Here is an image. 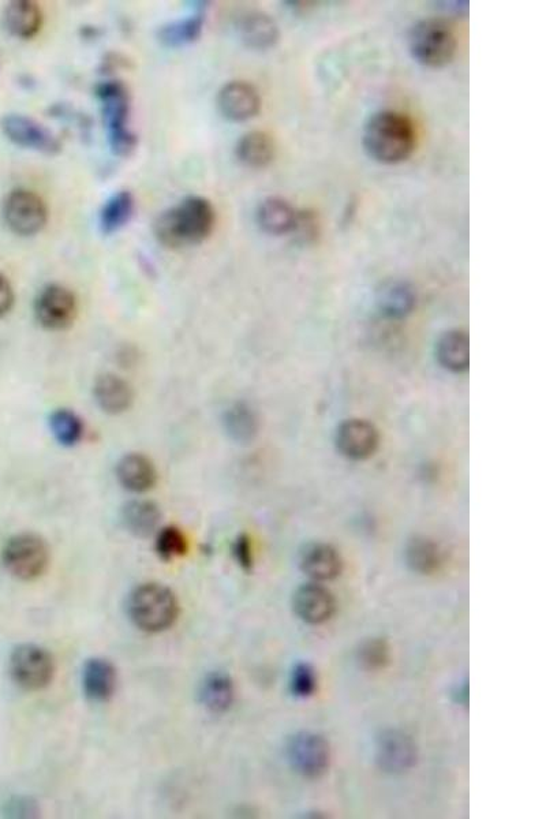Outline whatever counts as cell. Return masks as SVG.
I'll list each match as a JSON object with an SVG mask.
<instances>
[{"mask_svg":"<svg viewBox=\"0 0 546 819\" xmlns=\"http://www.w3.org/2000/svg\"><path fill=\"white\" fill-rule=\"evenodd\" d=\"M215 224L216 211L211 201L192 196L160 213L153 224V233L164 248L185 249L207 241Z\"/></svg>","mask_w":546,"mask_h":819,"instance_id":"cell-1","label":"cell"},{"mask_svg":"<svg viewBox=\"0 0 546 819\" xmlns=\"http://www.w3.org/2000/svg\"><path fill=\"white\" fill-rule=\"evenodd\" d=\"M365 152L376 162L398 164L413 155L417 132L407 115L396 111H380L369 118L362 136Z\"/></svg>","mask_w":546,"mask_h":819,"instance_id":"cell-2","label":"cell"},{"mask_svg":"<svg viewBox=\"0 0 546 819\" xmlns=\"http://www.w3.org/2000/svg\"><path fill=\"white\" fill-rule=\"evenodd\" d=\"M127 615L134 626L149 634L170 630L181 607L177 594L162 583H142L127 598Z\"/></svg>","mask_w":546,"mask_h":819,"instance_id":"cell-3","label":"cell"},{"mask_svg":"<svg viewBox=\"0 0 546 819\" xmlns=\"http://www.w3.org/2000/svg\"><path fill=\"white\" fill-rule=\"evenodd\" d=\"M96 96L102 103L111 151L122 157L132 155L138 140L129 126V89L121 81H106L97 85Z\"/></svg>","mask_w":546,"mask_h":819,"instance_id":"cell-4","label":"cell"},{"mask_svg":"<svg viewBox=\"0 0 546 819\" xmlns=\"http://www.w3.org/2000/svg\"><path fill=\"white\" fill-rule=\"evenodd\" d=\"M458 39L450 22L428 18L415 24L409 33V51L415 62L441 69L454 61Z\"/></svg>","mask_w":546,"mask_h":819,"instance_id":"cell-5","label":"cell"},{"mask_svg":"<svg viewBox=\"0 0 546 819\" xmlns=\"http://www.w3.org/2000/svg\"><path fill=\"white\" fill-rule=\"evenodd\" d=\"M3 566L20 581L31 582L44 575L51 560L50 546L36 533L16 534L6 542Z\"/></svg>","mask_w":546,"mask_h":819,"instance_id":"cell-6","label":"cell"},{"mask_svg":"<svg viewBox=\"0 0 546 819\" xmlns=\"http://www.w3.org/2000/svg\"><path fill=\"white\" fill-rule=\"evenodd\" d=\"M54 656L43 646L22 643L11 652L9 672L13 682L26 691H40L54 680Z\"/></svg>","mask_w":546,"mask_h":819,"instance_id":"cell-7","label":"cell"},{"mask_svg":"<svg viewBox=\"0 0 546 819\" xmlns=\"http://www.w3.org/2000/svg\"><path fill=\"white\" fill-rule=\"evenodd\" d=\"M7 227L21 237H32L46 227L48 209L43 198L31 190H13L3 203Z\"/></svg>","mask_w":546,"mask_h":819,"instance_id":"cell-8","label":"cell"},{"mask_svg":"<svg viewBox=\"0 0 546 819\" xmlns=\"http://www.w3.org/2000/svg\"><path fill=\"white\" fill-rule=\"evenodd\" d=\"M77 314L76 295L62 284H48L36 297V321L46 331H66L76 321Z\"/></svg>","mask_w":546,"mask_h":819,"instance_id":"cell-9","label":"cell"},{"mask_svg":"<svg viewBox=\"0 0 546 819\" xmlns=\"http://www.w3.org/2000/svg\"><path fill=\"white\" fill-rule=\"evenodd\" d=\"M287 758L291 768L308 779H319L331 762L327 740L313 732H299L287 743Z\"/></svg>","mask_w":546,"mask_h":819,"instance_id":"cell-10","label":"cell"},{"mask_svg":"<svg viewBox=\"0 0 546 819\" xmlns=\"http://www.w3.org/2000/svg\"><path fill=\"white\" fill-rule=\"evenodd\" d=\"M375 758L376 764L383 772L403 774L417 764V744L406 732L387 729L377 736Z\"/></svg>","mask_w":546,"mask_h":819,"instance_id":"cell-11","label":"cell"},{"mask_svg":"<svg viewBox=\"0 0 546 819\" xmlns=\"http://www.w3.org/2000/svg\"><path fill=\"white\" fill-rule=\"evenodd\" d=\"M0 127L3 134L17 147L32 149L50 156L58 155L62 151L61 141L50 130L25 115H6L0 121Z\"/></svg>","mask_w":546,"mask_h":819,"instance_id":"cell-12","label":"cell"},{"mask_svg":"<svg viewBox=\"0 0 546 819\" xmlns=\"http://www.w3.org/2000/svg\"><path fill=\"white\" fill-rule=\"evenodd\" d=\"M379 432L365 420H347L336 430V447L340 454L362 461L375 454L379 447Z\"/></svg>","mask_w":546,"mask_h":819,"instance_id":"cell-13","label":"cell"},{"mask_svg":"<svg viewBox=\"0 0 546 819\" xmlns=\"http://www.w3.org/2000/svg\"><path fill=\"white\" fill-rule=\"evenodd\" d=\"M218 106L228 121L246 122L260 112V93L249 82L231 81L220 89Z\"/></svg>","mask_w":546,"mask_h":819,"instance_id":"cell-14","label":"cell"},{"mask_svg":"<svg viewBox=\"0 0 546 819\" xmlns=\"http://www.w3.org/2000/svg\"><path fill=\"white\" fill-rule=\"evenodd\" d=\"M81 684L89 701L106 703L117 691V668L107 658H89L82 667Z\"/></svg>","mask_w":546,"mask_h":819,"instance_id":"cell-15","label":"cell"},{"mask_svg":"<svg viewBox=\"0 0 546 819\" xmlns=\"http://www.w3.org/2000/svg\"><path fill=\"white\" fill-rule=\"evenodd\" d=\"M115 474L122 488L136 495L152 491L159 480L155 463L140 452H130L122 456L117 463Z\"/></svg>","mask_w":546,"mask_h":819,"instance_id":"cell-16","label":"cell"},{"mask_svg":"<svg viewBox=\"0 0 546 819\" xmlns=\"http://www.w3.org/2000/svg\"><path fill=\"white\" fill-rule=\"evenodd\" d=\"M293 607L295 613L304 622L321 624L331 619L335 613V598L327 587L319 583H306L299 586L294 593Z\"/></svg>","mask_w":546,"mask_h":819,"instance_id":"cell-17","label":"cell"},{"mask_svg":"<svg viewBox=\"0 0 546 819\" xmlns=\"http://www.w3.org/2000/svg\"><path fill=\"white\" fill-rule=\"evenodd\" d=\"M93 398L103 413L119 415L132 409L136 395L129 381L115 373H103L93 384Z\"/></svg>","mask_w":546,"mask_h":819,"instance_id":"cell-18","label":"cell"},{"mask_svg":"<svg viewBox=\"0 0 546 819\" xmlns=\"http://www.w3.org/2000/svg\"><path fill=\"white\" fill-rule=\"evenodd\" d=\"M198 701L208 712L223 714L230 710L235 699L233 679L226 672H208L198 686Z\"/></svg>","mask_w":546,"mask_h":819,"instance_id":"cell-19","label":"cell"},{"mask_svg":"<svg viewBox=\"0 0 546 819\" xmlns=\"http://www.w3.org/2000/svg\"><path fill=\"white\" fill-rule=\"evenodd\" d=\"M256 216L264 233L280 237L293 233L298 211L282 197H268L258 205Z\"/></svg>","mask_w":546,"mask_h":819,"instance_id":"cell-20","label":"cell"},{"mask_svg":"<svg viewBox=\"0 0 546 819\" xmlns=\"http://www.w3.org/2000/svg\"><path fill=\"white\" fill-rule=\"evenodd\" d=\"M121 521L123 527L137 538H148L159 530L162 511L155 501L134 499L122 507Z\"/></svg>","mask_w":546,"mask_h":819,"instance_id":"cell-21","label":"cell"},{"mask_svg":"<svg viewBox=\"0 0 546 819\" xmlns=\"http://www.w3.org/2000/svg\"><path fill=\"white\" fill-rule=\"evenodd\" d=\"M301 570L314 581H332L342 572L343 562L334 546L312 544L302 552Z\"/></svg>","mask_w":546,"mask_h":819,"instance_id":"cell-22","label":"cell"},{"mask_svg":"<svg viewBox=\"0 0 546 819\" xmlns=\"http://www.w3.org/2000/svg\"><path fill=\"white\" fill-rule=\"evenodd\" d=\"M237 31L243 44L252 50H269L279 40L278 25L261 11H250L242 16Z\"/></svg>","mask_w":546,"mask_h":819,"instance_id":"cell-23","label":"cell"},{"mask_svg":"<svg viewBox=\"0 0 546 819\" xmlns=\"http://www.w3.org/2000/svg\"><path fill=\"white\" fill-rule=\"evenodd\" d=\"M5 22L11 35L18 39H33L43 26V13L32 0L11 2L5 11Z\"/></svg>","mask_w":546,"mask_h":819,"instance_id":"cell-24","label":"cell"},{"mask_svg":"<svg viewBox=\"0 0 546 819\" xmlns=\"http://www.w3.org/2000/svg\"><path fill=\"white\" fill-rule=\"evenodd\" d=\"M443 368L454 373L466 372L470 365V340L466 332L454 329L441 336L436 349Z\"/></svg>","mask_w":546,"mask_h":819,"instance_id":"cell-25","label":"cell"},{"mask_svg":"<svg viewBox=\"0 0 546 819\" xmlns=\"http://www.w3.org/2000/svg\"><path fill=\"white\" fill-rule=\"evenodd\" d=\"M417 295L406 282H388L377 293V306L384 316L402 319L413 312Z\"/></svg>","mask_w":546,"mask_h":819,"instance_id":"cell-26","label":"cell"},{"mask_svg":"<svg viewBox=\"0 0 546 819\" xmlns=\"http://www.w3.org/2000/svg\"><path fill=\"white\" fill-rule=\"evenodd\" d=\"M223 428L226 435L238 444H249L256 439L258 418L252 407L245 402H237L223 414Z\"/></svg>","mask_w":546,"mask_h":819,"instance_id":"cell-27","label":"cell"},{"mask_svg":"<svg viewBox=\"0 0 546 819\" xmlns=\"http://www.w3.org/2000/svg\"><path fill=\"white\" fill-rule=\"evenodd\" d=\"M235 153L239 162L249 168H264L275 157V142L264 132H250L238 141Z\"/></svg>","mask_w":546,"mask_h":819,"instance_id":"cell-28","label":"cell"},{"mask_svg":"<svg viewBox=\"0 0 546 819\" xmlns=\"http://www.w3.org/2000/svg\"><path fill=\"white\" fill-rule=\"evenodd\" d=\"M136 201L130 192H118L108 198L100 212V228L103 234L111 235L122 230L132 219Z\"/></svg>","mask_w":546,"mask_h":819,"instance_id":"cell-29","label":"cell"},{"mask_svg":"<svg viewBox=\"0 0 546 819\" xmlns=\"http://www.w3.org/2000/svg\"><path fill=\"white\" fill-rule=\"evenodd\" d=\"M48 426H50L51 435L54 436L56 443L67 448L76 447L85 433L84 422L80 415L70 409L52 411L48 418Z\"/></svg>","mask_w":546,"mask_h":819,"instance_id":"cell-30","label":"cell"},{"mask_svg":"<svg viewBox=\"0 0 546 819\" xmlns=\"http://www.w3.org/2000/svg\"><path fill=\"white\" fill-rule=\"evenodd\" d=\"M204 14L198 13L196 16L185 18V20L171 22L159 29L157 37L163 46L178 48L188 46L198 40L203 33Z\"/></svg>","mask_w":546,"mask_h":819,"instance_id":"cell-31","label":"cell"},{"mask_svg":"<svg viewBox=\"0 0 546 819\" xmlns=\"http://www.w3.org/2000/svg\"><path fill=\"white\" fill-rule=\"evenodd\" d=\"M406 562L411 570L430 575L441 566V552L435 542L425 537H415L406 546Z\"/></svg>","mask_w":546,"mask_h":819,"instance_id":"cell-32","label":"cell"},{"mask_svg":"<svg viewBox=\"0 0 546 819\" xmlns=\"http://www.w3.org/2000/svg\"><path fill=\"white\" fill-rule=\"evenodd\" d=\"M155 551L163 562H172L188 553V537L177 526L162 527L156 531Z\"/></svg>","mask_w":546,"mask_h":819,"instance_id":"cell-33","label":"cell"},{"mask_svg":"<svg viewBox=\"0 0 546 819\" xmlns=\"http://www.w3.org/2000/svg\"><path fill=\"white\" fill-rule=\"evenodd\" d=\"M359 664L368 671H377L390 663V646L383 639L365 642L358 650Z\"/></svg>","mask_w":546,"mask_h":819,"instance_id":"cell-34","label":"cell"},{"mask_svg":"<svg viewBox=\"0 0 546 819\" xmlns=\"http://www.w3.org/2000/svg\"><path fill=\"white\" fill-rule=\"evenodd\" d=\"M290 690L299 698H308L316 693L317 675L312 665L305 663L295 665L290 675Z\"/></svg>","mask_w":546,"mask_h":819,"instance_id":"cell-35","label":"cell"},{"mask_svg":"<svg viewBox=\"0 0 546 819\" xmlns=\"http://www.w3.org/2000/svg\"><path fill=\"white\" fill-rule=\"evenodd\" d=\"M3 813L9 818H35L39 817L40 809L32 798L16 796L5 804Z\"/></svg>","mask_w":546,"mask_h":819,"instance_id":"cell-36","label":"cell"},{"mask_svg":"<svg viewBox=\"0 0 546 819\" xmlns=\"http://www.w3.org/2000/svg\"><path fill=\"white\" fill-rule=\"evenodd\" d=\"M233 556L235 562L239 564L242 570L252 571L254 564L253 546L252 542H250V538L246 536V534H241V536L234 541Z\"/></svg>","mask_w":546,"mask_h":819,"instance_id":"cell-37","label":"cell"},{"mask_svg":"<svg viewBox=\"0 0 546 819\" xmlns=\"http://www.w3.org/2000/svg\"><path fill=\"white\" fill-rule=\"evenodd\" d=\"M316 231L317 222L316 218H314L313 213L306 211H298L297 223H295L293 233L297 234L299 238L305 239V241H309V239L314 238V235H316Z\"/></svg>","mask_w":546,"mask_h":819,"instance_id":"cell-38","label":"cell"},{"mask_svg":"<svg viewBox=\"0 0 546 819\" xmlns=\"http://www.w3.org/2000/svg\"><path fill=\"white\" fill-rule=\"evenodd\" d=\"M16 302L13 286L3 273H0V319L7 316Z\"/></svg>","mask_w":546,"mask_h":819,"instance_id":"cell-39","label":"cell"}]
</instances>
